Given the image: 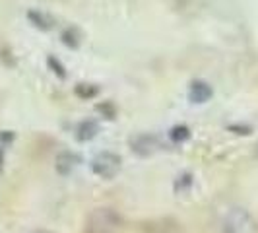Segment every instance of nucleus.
Instances as JSON below:
<instances>
[{
	"mask_svg": "<svg viewBox=\"0 0 258 233\" xmlns=\"http://www.w3.org/2000/svg\"><path fill=\"white\" fill-rule=\"evenodd\" d=\"M47 66H49V70H51L56 78H60V80H66V78H68V72H66L64 65H62L56 56L49 54V56H47Z\"/></svg>",
	"mask_w": 258,
	"mask_h": 233,
	"instance_id": "obj_11",
	"label": "nucleus"
},
{
	"mask_svg": "<svg viewBox=\"0 0 258 233\" xmlns=\"http://www.w3.org/2000/svg\"><path fill=\"white\" fill-rule=\"evenodd\" d=\"M60 39H62V43H64L66 47H70V49H78L80 47V37H78L76 29H72V27L64 29L60 33Z\"/></svg>",
	"mask_w": 258,
	"mask_h": 233,
	"instance_id": "obj_12",
	"label": "nucleus"
},
{
	"mask_svg": "<svg viewBox=\"0 0 258 233\" xmlns=\"http://www.w3.org/2000/svg\"><path fill=\"white\" fill-rule=\"evenodd\" d=\"M99 130H101V127L95 119H84L76 127V140L78 142H90L99 134Z\"/></svg>",
	"mask_w": 258,
	"mask_h": 233,
	"instance_id": "obj_6",
	"label": "nucleus"
},
{
	"mask_svg": "<svg viewBox=\"0 0 258 233\" xmlns=\"http://www.w3.org/2000/svg\"><path fill=\"white\" fill-rule=\"evenodd\" d=\"M74 93H76L80 99L88 101V99H93V97L99 95V88L95 84H78L76 88H74Z\"/></svg>",
	"mask_w": 258,
	"mask_h": 233,
	"instance_id": "obj_10",
	"label": "nucleus"
},
{
	"mask_svg": "<svg viewBox=\"0 0 258 233\" xmlns=\"http://www.w3.org/2000/svg\"><path fill=\"white\" fill-rule=\"evenodd\" d=\"M27 20L31 26L41 29V31H51L54 27V20L49 14L41 12V10H27Z\"/></svg>",
	"mask_w": 258,
	"mask_h": 233,
	"instance_id": "obj_7",
	"label": "nucleus"
},
{
	"mask_svg": "<svg viewBox=\"0 0 258 233\" xmlns=\"http://www.w3.org/2000/svg\"><path fill=\"white\" fill-rule=\"evenodd\" d=\"M2 165H4V148H0V171H2Z\"/></svg>",
	"mask_w": 258,
	"mask_h": 233,
	"instance_id": "obj_16",
	"label": "nucleus"
},
{
	"mask_svg": "<svg viewBox=\"0 0 258 233\" xmlns=\"http://www.w3.org/2000/svg\"><path fill=\"white\" fill-rule=\"evenodd\" d=\"M194 185V177L190 171H184V173H181L177 179H175V185H173V189H175V193L177 194H184L188 193L190 189H192Z\"/></svg>",
	"mask_w": 258,
	"mask_h": 233,
	"instance_id": "obj_9",
	"label": "nucleus"
},
{
	"mask_svg": "<svg viewBox=\"0 0 258 233\" xmlns=\"http://www.w3.org/2000/svg\"><path fill=\"white\" fill-rule=\"evenodd\" d=\"M227 130L233 132V134H239V136H248V134L252 132V129H250V127H246V125H229Z\"/></svg>",
	"mask_w": 258,
	"mask_h": 233,
	"instance_id": "obj_14",
	"label": "nucleus"
},
{
	"mask_svg": "<svg viewBox=\"0 0 258 233\" xmlns=\"http://www.w3.org/2000/svg\"><path fill=\"white\" fill-rule=\"evenodd\" d=\"M97 111L99 113H103L105 119H109V121H113L116 116V109H115V105L111 103V101H105V103H99L97 105Z\"/></svg>",
	"mask_w": 258,
	"mask_h": 233,
	"instance_id": "obj_13",
	"label": "nucleus"
},
{
	"mask_svg": "<svg viewBox=\"0 0 258 233\" xmlns=\"http://www.w3.org/2000/svg\"><path fill=\"white\" fill-rule=\"evenodd\" d=\"M254 157L258 159V142H256V148H254Z\"/></svg>",
	"mask_w": 258,
	"mask_h": 233,
	"instance_id": "obj_17",
	"label": "nucleus"
},
{
	"mask_svg": "<svg viewBox=\"0 0 258 233\" xmlns=\"http://www.w3.org/2000/svg\"><path fill=\"white\" fill-rule=\"evenodd\" d=\"M167 136L173 144H182L192 136V132H190V129H188L186 125H175V127L167 132Z\"/></svg>",
	"mask_w": 258,
	"mask_h": 233,
	"instance_id": "obj_8",
	"label": "nucleus"
},
{
	"mask_svg": "<svg viewBox=\"0 0 258 233\" xmlns=\"http://www.w3.org/2000/svg\"><path fill=\"white\" fill-rule=\"evenodd\" d=\"M120 165H122L120 155L115 152H109V150L95 154L90 161L93 175H97L99 179H115L116 173L120 171Z\"/></svg>",
	"mask_w": 258,
	"mask_h": 233,
	"instance_id": "obj_2",
	"label": "nucleus"
},
{
	"mask_svg": "<svg viewBox=\"0 0 258 233\" xmlns=\"http://www.w3.org/2000/svg\"><path fill=\"white\" fill-rule=\"evenodd\" d=\"M122 223V218L113 208H95L90 216L88 233H115Z\"/></svg>",
	"mask_w": 258,
	"mask_h": 233,
	"instance_id": "obj_1",
	"label": "nucleus"
},
{
	"mask_svg": "<svg viewBox=\"0 0 258 233\" xmlns=\"http://www.w3.org/2000/svg\"><path fill=\"white\" fill-rule=\"evenodd\" d=\"M35 233H49V231H35Z\"/></svg>",
	"mask_w": 258,
	"mask_h": 233,
	"instance_id": "obj_18",
	"label": "nucleus"
},
{
	"mask_svg": "<svg viewBox=\"0 0 258 233\" xmlns=\"http://www.w3.org/2000/svg\"><path fill=\"white\" fill-rule=\"evenodd\" d=\"M212 97H214V88L208 84L206 80H194V82H190V88H188V101L190 103H208Z\"/></svg>",
	"mask_w": 258,
	"mask_h": 233,
	"instance_id": "obj_5",
	"label": "nucleus"
},
{
	"mask_svg": "<svg viewBox=\"0 0 258 233\" xmlns=\"http://www.w3.org/2000/svg\"><path fill=\"white\" fill-rule=\"evenodd\" d=\"M82 163V155L76 154V152H70V150H62L56 154V159H54V169L58 175L62 177H68L74 169Z\"/></svg>",
	"mask_w": 258,
	"mask_h": 233,
	"instance_id": "obj_4",
	"label": "nucleus"
},
{
	"mask_svg": "<svg viewBox=\"0 0 258 233\" xmlns=\"http://www.w3.org/2000/svg\"><path fill=\"white\" fill-rule=\"evenodd\" d=\"M14 140V132H10V130H4L2 134H0V142L2 144H8Z\"/></svg>",
	"mask_w": 258,
	"mask_h": 233,
	"instance_id": "obj_15",
	"label": "nucleus"
},
{
	"mask_svg": "<svg viewBox=\"0 0 258 233\" xmlns=\"http://www.w3.org/2000/svg\"><path fill=\"white\" fill-rule=\"evenodd\" d=\"M128 146L132 154H136L138 157H150L161 148V142H159V136L154 132H142V134L132 136Z\"/></svg>",
	"mask_w": 258,
	"mask_h": 233,
	"instance_id": "obj_3",
	"label": "nucleus"
}]
</instances>
